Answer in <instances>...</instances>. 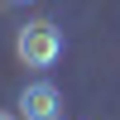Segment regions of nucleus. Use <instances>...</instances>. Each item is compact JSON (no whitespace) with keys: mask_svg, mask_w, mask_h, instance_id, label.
<instances>
[{"mask_svg":"<svg viewBox=\"0 0 120 120\" xmlns=\"http://www.w3.org/2000/svg\"><path fill=\"white\" fill-rule=\"evenodd\" d=\"M15 53H19V63H24V67H38V72H43V67H53L58 58H63V29L48 24V19H34V24L19 29Z\"/></svg>","mask_w":120,"mask_h":120,"instance_id":"nucleus-1","label":"nucleus"},{"mask_svg":"<svg viewBox=\"0 0 120 120\" xmlns=\"http://www.w3.org/2000/svg\"><path fill=\"white\" fill-rule=\"evenodd\" d=\"M19 115L24 120H63V91L53 82H29L19 91Z\"/></svg>","mask_w":120,"mask_h":120,"instance_id":"nucleus-2","label":"nucleus"},{"mask_svg":"<svg viewBox=\"0 0 120 120\" xmlns=\"http://www.w3.org/2000/svg\"><path fill=\"white\" fill-rule=\"evenodd\" d=\"M0 120H19V115H5V111H0Z\"/></svg>","mask_w":120,"mask_h":120,"instance_id":"nucleus-3","label":"nucleus"},{"mask_svg":"<svg viewBox=\"0 0 120 120\" xmlns=\"http://www.w3.org/2000/svg\"><path fill=\"white\" fill-rule=\"evenodd\" d=\"M15 5H29V0H15Z\"/></svg>","mask_w":120,"mask_h":120,"instance_id":"nucleus-4","label":"nucleus"}]
</instances>
